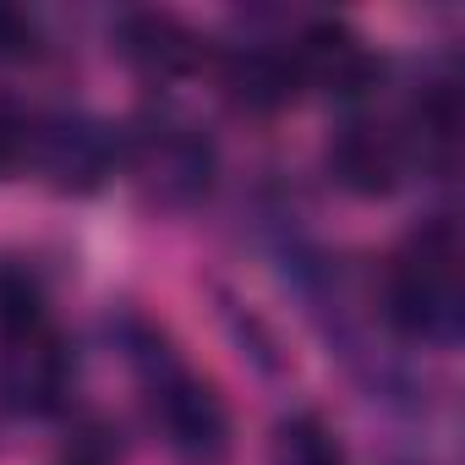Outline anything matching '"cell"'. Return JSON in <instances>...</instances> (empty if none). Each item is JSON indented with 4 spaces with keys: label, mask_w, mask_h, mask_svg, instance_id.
I'll use <instances>...</instances> for the list:
<instances>
[{
    "label": "cell",
    "mask_w": 465,
    "mask_h": 465,
    "mask_svg": "<svg viewBox=\"0 0 465 465\" xmlns=\"http://www.w3.org/2000/svg\"><path fill=\"white\" fill-rule=\"evenodd\" d=\"M383 312L400 334H411L421 345H454L460 312H465V285H460V236L449 219L416 230L405 252L389 263Z\"/></svg>",
    "instance_id": "6da1fadb"
},
{
    "label": "cell",
    "mask_w": 465,
    "mask_h": 465,
    "mask_svg": "<svg viewBox=\"0 0 465 465\" xmlns=\"http://www.w3.org/2000/svg\"><path fill=\"white\" fill-rule=\"evenodd\" d=\"M115 137H121L115 170H126V181L137 186L143 203L181 213V208H197L213 192L219 153L192 121H181V115H143V121H132Z\"/></svg>",
    "instance_id": "7a4b0ae2"
},
{
    "label": "cell",
    "mask_w": 465,
    "mask_h": 465,
    "mask_svg": "<svg viewBox=\"0 0 465 465\" xmlns=\"http://www.w3.org/2000/svg\"><path fill=\"white\" fill-rule=\"evenodd\" d=\"M148 411L153 427L164 432V443L186 460H219L224 438H230V416L219 405V394L192 378L170 351H148Z\"/></svg>",
    "instance_id": "3957f363"
},
{
    "label": "cell",
    "mask_w": 465,
    "mask_h": 465,
    "mask_svg": "<svg viewBox=\"0 0 465 465\" xmlns=\"http://www.w3.org/2000/svg\"><path fill=\"white\" fill-rule=\"evenodd\" d=\"M121 137L83 115V110H45L34 115V143H28V170H39L55 192H94L104 175H115Z\"/></svg>",
    "instance_id": "277c9868"
},
{
    "label": "cell",
    "mask_w": 465,
    "mask_h": 465,
    "mask_svg": "<svg viewBox=\"0 0 465 465\" xmlns=\"http://www.w3.org/2000/svg\"><path fill=\"white\" fill-rule=\"evenodd\" d=\"M72 383V356L55 323H34L17 334H0V400L12 411L45 416L66 400Z\"/></svg>",
    "instance_id": "5b68a950"
},
{
    "label": "cell",
    "mask_w": 465,
    "mask_h": 465,
    "mask_svg": "<svg viewBox=\"0 0 465 465\" xmlns=\"http://www.w3.org/2000/svg\"><path fill=\"white\" fill-rule=\"evenodd\" d=\"M411 159H416L411 137L394 132V126H383V121H351L329 143V170L356 197H389L405 181Z\"/></svg>",
    "instance_id": "8992f818"
},
{
    "label": "cell",
    "mask_w": 465,
    "mask_h": 465,
    "mask_svg": "<svg viewBox=\"0 0 465 465\" xmlns=\"http://www.w3.org/2000/svg\"><path fill=\"white\" fill-rule=\"evenodd\" d=\"M291 66H296L302 88H318V94H334V99H356L378 77V61H372L367 39H356L345 23H312L291 45Z\"/></svg>",
    "instance_id": "52a82bcc"
},
{
    "label": "cell",
    "mask_w": 465,
    "mask_h": 465,
    "mask_svg": "<svg viewBox=\"0 0 465 465\" xmlns=\"http://www.w3.org/2000/svg\"><path fill=\"white\" fill-rule=\"evenodd\" d=\"M115 50L143 77H186L203 61L197 34L170 12H126L115 23Z\"/></svg>",
    "instance_id": "ba28073f"
},
{
    "label": "cell",
    "mask_w": 465,
    "mask_h": 465,
    "mask_svg": "<svg viewBox=\"0 0 465 465\" xmlns=\"http://www.w3.org/2000/svg\"><path fill=\"white\" fill-rule=\"evenodd\" d=\"M296 66H291V50H269V45H247L224 61V94L236 110L247 115H274L296 99Z\"/></svg>",
    "instance_id": "9c48e42d"
},
{
    "label": "cell",
    "mask_w": 465,
    "mask_h": 465,
    "mask_svg": "<svg viewBox=\"0 0 465 465\" xmlns=\"http://www.w3.org/2000/svg\"><path fill=\"white\" fill-rule=\"evenodd\" d=\"M269 465H351V454H345V438L318 411H291L274 421Z\"/></svg>",
    "instance_id": "30bf717a"
},
{
    "label": "cell",
    "mask_w": 465,
    "mask_h": 465,
    "mask_svg": "<svg viewBox=\"0 0 465 465\" xmlns=\"http://www.w3.org/2000/svg\"><path fill=\"white\" fill-rule=\"evenodd\" d=\"M34 323H50L45 280L23 258H0V334H17Z\"/></svg>",
    "instance_id": "8fae6325"
},
{
    "label": "cell",
    "mask_w": 465,
    "mask_h": 465,
    "mask_svg": "<svg viewBox=\"0 0 465 465\" xmlns=\"http://www.w3.org/2000/svg\"><path fill=\"white\" fill-rule=\"evenodd\" d=\"M45 50V34H39V17L23 12V6H6L0 0V66H23Z\"/></svg>",
    "instance_id": "7c38bea8"
},
{
    "label": "cell",
    "mask_w": 465,
    "mask_h": 465,
    "mask_svg": "<svg viewBox=\"0 0 465 465\" xmlns=\"http://www.w3.org/2000/svg\"><path fill=\"white\" fill-rule=\"evenodd\" d=\"M28 143H34V110L0 99V181L28 170Z\"/></svg>",
    "instance_id": "4fadbf2b"
},
{
    "label": "cell",
    "mask_w": 465,
    "mask_h": 465,
    "mask_svg": "<svg viewBox=\"0 0 465 465\" xmlns=\"http://www.w3.org/2000/svg\"><path fill=\"white\" fill-rule=\"evenodd\" d=\"M61 465H110V454H104V449H94V443H83V449H72Z\"/></svg>",
    "instance_id": "5bb4252c"
}]
</instances>
